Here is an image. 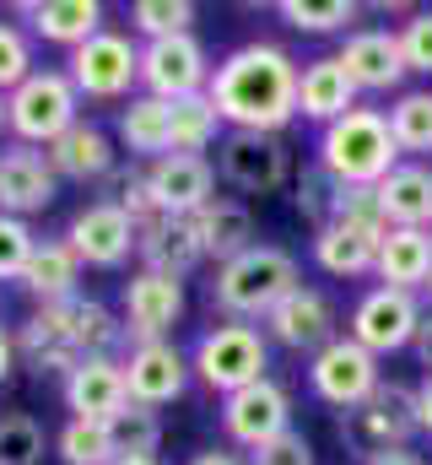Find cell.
I'll use <instances>...</instances> for the list:
<instances>
[{"label":"cell","instance_id":"cell-1","mask_svg":"<svg viewBox=\"0 0 432 465\" xmlns=\"http://www.w3.org/2000/svg\"><path fill=\"white\" fill-rule=\"evenodd\" d=\"M298 76H303V65L281 44L254 38V44H238L216 60L206 98L216 104L227 130L281 135L298 119Z\"/></svg>","mask_w":432,"mask_h":465},{"label":"cell","instance_id":"cell-2","mask_svg":"<svg viewBox=\"0 0 432 465\" xmlns=\"http://www.w3.org/2000/svg\"><path fill=\"white\" fill-rule=\"evenodd\" d=\"M292 287H303L298 260H292L281 243H254V249H243L238 260L216 265L211 303L227 314V320L249 325V320H265V314L292 292Z\"/></svg>","mask_w":432,"mask_h":465},{"label":"cell","instance_id":"cell-3","mask_svg":"<svg viewBox=\"0 0 432 465\" xmlns=\"http://www.w3.org/2000/svg\"><path fill=\"white\" fill-rule=\"evenodd\" d=\"M395 163H406V157H400V146L389 135L384 109H362L357 104L351 114H340L335 124L319 130V168L335 184H368V190H378Z\"/></svg>","mask_w":432,"mask_h":465},{"label":"cell","instance_id":"cell-4","mask_svg":"<svg viewBox=\"0 0 432 465\" xmlns=\"http://www.w3.org/2000/svg\"><path fill=\"white\" fill-rule=\"evenodd\" d=\"M190 373L216 395H238V390L270 379V341L260 325H238V320L211 325L190 351Z\"/></svg>","mask_w":432,"mask_h":465},{"label":"cell","instance_id":"cell-5","mask_svg":"<svg viewBox=\"0 0 432 465\" xmlns=\"http://www.w3.org/2000/svg\"><path fill=\"white\" fill-rule=\"evenodd\" d=\"M71 124H82V93L65 71H33L16 93H5V130L16 146H54Z\"/></svg>","mask_w":432,"mask_h":465},{"label":"cell","instance_id":"cell-6","mask_svg":"<svg viewBox=\"0 0 432 465\" xmlns=\"http://www.w3.org/2000/svg\"><path fill=\"white\" fill-rule=\"evenodd\" d=\"M65 76L93 104H124L141 87V44L130 33H119V27H103L98 38H87L82 49H71Z\"/></svg>","mask_w":432,"mask_h":465},{"label":"cell","instance_id":"cell-7","mask_svg":"<svg viewBox=\"0 0 432 465\" xmlns=\"http://www.w3.org/2000/svg\"><path fill=\"white\" fill-rule=\"evenodd\" d=\"M340 433H351V444L362 450V460L373 450H411V439L422 433V422H417V384L384 379L357 411L340 417Z\"/></svg>","mask_w":432,"mask_h":465},{"label":"cell","instance_id":"cell-8","mask_svg":"<svg viewBox=\"0 0 432 465\" xmlns=\"http://www.w3.org/2000/svg\"><path fill=\"white\" fill-rule=\"evenodd\" d=\"M216 173L243 195H276L292 179V146L265 130H227L216 141Z\"/></svg>","mask_w":432,"mask_h":465},{"label":"cell","instance_id":"cell-9","mask_svg":"<svg viewBox=\"0 0 432 465\" xmlns=\"http://www.w3.org/2000/svg\"><path fill=\"white\" fill-rule=\"evenodd\" d=\"M211 54L195 33L184 38H157V44H141V93L146 98H162V104H184V98H201L211 87Z\"/></svg>","mask_w":432,"mask_h":465},{"label":"cell","instance_id":"cell-10","mask_svg":"<svg viewBox=\"0 0 432 465\" xmlns=\"http://www.w3.org/2000/svg\"><path fill=\"white\" fill-rule=\"evenodd\" d=\"M422 298L417 292H400V287H373L357 298L351 309V325L346 336L357 347H368L373 357H389V351H406L417 341V325H422Z\"/></svg>","mask_w":432,"mask_h":465},{"label":"cell","instance_id":"cell-11","mask_svg":"<svg viewBox=\"0 0 432 465\" xmlns=\"http://www.w3.org/2000/svg\"><path fill=\"white\" fill-rule=\"evenodd\" d=\"M378 384H384L378 357H373L368 347H357L351 336H335V341H329L324 351H314V362H309V390L319 395L324 406H335L340 417L357 411Z\"/></svg>","mask_w":432,"mask_h":465},{"label":"cell","instance_id":"cell-12","mask_svg":"<svg viewBox=\"0 0 432 465\" xmlns=\"http://www.w3.org/2000/svg\"><path fill=\"white\" fill-rule=\"evenodd\" d=\"M221 433L238 450H260L281 433H292V395L276 379H260L238 395H221Z\"/></svg>","mask_w":432,"mask_h":465},{"label":"cell","instance_id":"cell-13","mask_svg":"<svg viewBox=\"0 0 432 465\" xmlns=\"http://www.w3.org/2000/svg\"><path fill=\"white\" fill-rule=\"evenodd\" d=\"M335 60L346 65V76H351L357 93H395L400 98V82L411 76L395 27H357V33H346V44L335 49Z\"/></svg>","mask_w":432,"mask_h":465},{"label":"cell","instance_id":"cell-14","mask_svg":"<svg viewBox=\"0 0 432 465\" xmlns=\"http://www.w3.org/2000/svg\"><path fill=\"white\" fill-rule=\"evenodd\" d=\"M179 314H184V282L157 276V271H135L124 282V341L130 347L168 341Z\"/></svg>","mask_w":432,"mask_h":465},{"label":"cell","instance_id":"cell-15","mask_svg":"<svg viewBox=\"0 0 432 465\" xmlns=\"http://www.w3.org/2000/svg\"><path fill=\"white\" fill-rule=\"evenodd\" d=\"M146 190H152V206L162 217H195L201 206L216 201V168L211 157H157L146 163Z\"/></svg>","mask_w":432,"mask_h":465},{"label":"cell","instance_id":"cell-16","mask_svg":"<svg viewBox=\"0 0 432 465\" xmlns=\"http://www.w3.org/2000/svg\"><path fill=\"white\" fill-rule=\"evenodd\" d=\"M124 390L135 406H173L184 390H190V357L173 347V341H146V347H130L124 357Z\"/></svg>","mask_w":432,"mask_h":465},{"label":"cell","instance_id":"cell-17","mask_svg":"<svg viewBox=\"0 0 432 465\" xmlns=\"http://www.w3.org/2000/svg\"><path fill=\"white\" fill-rule=\"evenodd\" d=\"M265 341L287 351H324L335 341V309L319 287H292L270 314H265Z\"/></svg>","mask_w":432,"mask_h":465},{"label":"cell","instance_id":"cell-18","mask_svg":"<svg viewBox=\"0 0 432 465\" xmlns=\"http://www.w3.org/2000/svg\"><path fill=\"white\" fill-rule=\"evenodd\" d=\"M65 243L76 249L82 265H98V271H113L135 254V223L113 206V201H93L71 217L65 228Z\"/></svg>","mask_w":432,"mask_h":465},{"label":"cell","instance_id":"cell-19","mask_svg":"<svg viewBox=\"0 0 432 465\" xmlns=\"http://www.w3.org/2000/svg\"><path fill=\"white\" fill-rule=\"evenodd\" d=\"M60 395H65L71 422H108V417H119L124 401H130V390H124V362H119V357H82V362L71 368V379L60 384Z\"/></svg>","mask_w":432,"mask_h":465},{"label":"cell","instance_id":"cell-20","mask_svg":"<svg viewBox=\"0 0 432 465\" xmlns=\"http://www.w3.org/2000/svg\"><path fill=\"white\" fill-rule=\"evenodd\" d=\"M60 195V173L49 168V157L38 146H5L0 152V212L5 217H33L44 206H54Z\"/></svg>","mask_w":432,"mask_h":465},{"label":"cell","instance_id":"cell-21","mask_svg":"<svg viewBox=\"0 0 432 465\" xmlns=\"http://www.w3.org/2000/svg\"><path fill=\"white\" fill-rule=\"evenodd\" d=\"M135 260H141V271H157V276L184 282L206 254H201V238H195V223L190 217L152 212L146 223H135Z\"/></svg>","mask_w":432,"mask_h":465},{"label":"cell","instance_id":"cell-22","mask_svg":"<svg viewBox=\"0 0 432 465\" xmlns=\"http://www.w3.org/2000/svg\"><path fill=\"white\" fill-rule=\"evenodd\" d=\"M49 309V320L65 331V341L76 347V357H113L119 347H130L124 341V320H113L98 298H65V303H44Z\"/></svg>","mask_w":432,"mask_h":465},{"label":"cell","instance_id":"cell-23","mask_svg":"<svg viewBox=\"0 0 432 465\" xmlns=\"http://www.w3.org/2000/svg\"><path fill=\"white\" fill-rule=\"evenodd\" d=\"M27 16V27L44 38V44H60V49H82L87 38H98L103 22V5L98 0H27L16 5Z\"/></svg>","mask_w":432,"mask_h":465},{"label":"cell","instance_id":"cell-24","mask_svg":"<svg viewBox=\"0 0 432 465\" xmlns=\"http://www.w3.org/2000/svg\"><path fill=\"white\" fill-rule=\"evenodd\" d=\"M44 157H49V168H54L60 179L93 184V179H108V173H113V135H108L103 124L82 119V124H71L54 146H44Z\"/></svg>","mask_w":432,"mask_h":465},{"label":"cell","instance_id":"cell-25","mask_svg":"<svg viewBox=\"0 0 432 465\" xmlns=\"http://www.w3.org/2000/svg\"><path fill=\"white\" fill-rule=\"evenodd\" d=\"M357 109V87H351V76H346V65L335 60V54H319V60H309L303 65V76H298V114L314 119V124H335L340 114H351Z\"/></svg>","mask_w":432,"mask_h":465},{"label":"cell","instance_id":"cell-26","mask_svg":"<svg viewBox=\"0 0 432 465\" xmlns=\"http://www.w3.org/2000/svg\"><path fill=\"white\" fill-rule=\"evenodd\" d=\"M190 223H195V238H201V254L216 260V265H227V260H238L243 249L260 243L254 212H249L243 201H227V195H216L211 206H201Z\"/></svg>","mask_w":432,"mask_h":465},{"label":"cell","instance_id":"cell-27","mask_svg":"<svg viewBox=\"0 0 432 465\" xmlns=\"http://www.w3.org/2000/svg\"><path fill=\"white\" fill-rule=\"evenodd\" d=\"M373 276H378V287H400V292L427 287V276H432V228H389L384 243H378Z\"/></svg>","mask_w":432,"mask_h":465},{"label":"cell","instance_id":"cell-28","mask_svg":"<svg viewBox=\"0 0 432 465\" xmlns=\"http://www.w3.org/2000/svg\"><path fill=\"white\" fill-rule=\"evenodd\" d=\"M378 206L389 228H432V163H395L378 184Z\"/></svg>","mask_w":432,"mask_h":465},{"label":"cell","instance_id":"cell-29","mask_svg":"<svg viewBox=\"0 0 432 465\" xmlns=\"http://www.w3.org/2000/svg\"><path fill=\"white\" fill-rule=\"evenodd\" d=\"M113 130H119V141L135 163H157V157H168V141H173V104L135 93L113 114Z\"/></svg>","mask_w":432,"mask_h":465},{"label":"cell","instance_id":"cell-30","mask_svg":"<svg viewBox=\"0 0 432 465\" xmlns=\"http://www.w3.org/2000/svg\"><path fill=\"white\" fill-rule=\"evenodd\" d=\"M76 282H82V260H76V249H71L65 238H44V243L33 249L27 271H22V287L38 298V309L76 298Z\"/></svg>","mask_w":432,"mask_h":465},{"label":"cell","instance_id":"cell-31","mask_svg":"<svg viewBox=\"0 0 432 465\" xmlns=\"http://www.w3.org/2000/svg\"><path fill=\"white\" fill-rule=\"evenodd\" d=\"M378 243H384V238H373V232L329 223V228L314 232V265H319L324 276H373Z\"/></svg>","mask_w":432,"mask_h":465},{"label":"cell","instance_id":"cell-32","mask_svg":"<svg viewBox=\"0 0 432 465\" xmlns=\"http://www.w3.org/2000/svg\"><path fill=\"white\" fill-rule=\"evenodd\" d=\"M16 357H27V368L44 379V373H60V379H71V368L82 362L76 347L65 341V331L49 320V309H38L22 331H16Z\"/></svg>","mask_w":432,"mask_h":465},{"label":"cell","instance_id":"cell-33","mask_svg":"<svg viewBox=\"0 0 432 465\" xmlns=\"http://www.w3.org/2000/svg\"><path fill=\"white\" fill-rule=\"evenodd\" d=\"M221 135H227V124H221V114H216V104L206 93L173 104V141H168V152H179V157H206Z\"/></svg>","mask_w":432,"mask_h":465},{"label":"cell","instance_id":"cell-34","mask_svg":"<svg viewBox=\"0 0 432 465\" xmlns=\"http://www.w3.org/2000/svg\"><path fill=\"white\" fill-rule=\"evenodd\" d=\"M108 439H113L119 460H157V450H162V417L152 406L124 401V411L108 417Z\"/></svg>","mask_w":432,"mask_h":465},{"label":"cell","instance_id":"cell-35","mask_svg":"<svg viewBox=\"0 0 432 465\" xmlns=\"http://www.w3.org/2000/svg\"><path fill=\"white\" fill-rule=\"evenodd\" d=\"M384 119H389V135H395L400 157H406V152H432V87L400 93Z\"/></svg>","mask_w":432,"mask_h":465},{"label":"cell","instance_id":"cell-36","mask_svg":"<svg viewBox=\"0 0 432 465\" xmlns=\"http://www.w3.org/2000/svg\"><path fill=\"white\" fill-rule=\"evenodd\" d=\"M130 33H141V44L184 38V33H195V5L190 0H135L130 5Z\"/></svg>","mask_w":432,"mask_h":465},{"label":"cell","instance_id":"cell-37","mask_svg":"<svg viewBox=\"0 0 432 465\" xmlns=\"http://www.w3.org/2000/svg\"><path fill=\"white\" fill-rule=\"evenodd\" d=\"M276 16L292 33H340L346 22H357V5L351 0H281Z\"/></svg>","mask_w":432,"mask_h":465},{"label":"cell","instance_id":"cell-38","mask_svg":"<svg viewBox=\"0 0 432 465\" xmlns=\"http://www.w3.org/2000/svg\"><path fill=\"white\" fill-rule=\"evenodd\" d=\"M60 460L65 465H113V439H108V422H65L60 439H54Z\"/></svg>","mask_w":432,"mask_h":465},{"label":"cell","instance_id":"cell-39","mask_svg":"<svg viewBox=\"0 0 432 465\" xmlns=\"http://www.w3.org/2000/svg\"><path fill=\"white\" fill-rule=\"evenodd\" d=\"M335 195H340V184L324 173L319 163H309L303 173H298V195H292V206H298V217L309 223V228L319 232L335 223Z\"/></svg>","mask_w":432,"mask_h":465},{"label":"cell","instance_id":"cell-40","mask_svg":"<svg viewBox=\"0 0 432 465\" xmlns=\"http://www.w3.org/2000/svg\"><path fill=\"white\" fill-rule=\"evenodd\" d=\"M44 460V428L27 411L0 417V465H38Z\"/></svg>","mask_w":432,"mask_h":465},{"label":"cell","instance_id":"cell-41","mask_svg":"<svg viewBox=\"0 0 432 465\" xmlns=\"http://www.w3.org/2000/svg\"><path fill=\"white\" fill-rule=\"evenodd\" d=\"M335 223L362 228V232H373V238L389 232L384 206H378V190H368V184H340V195H335Z\"/></svg>","mask_w":432,"mask_h":465},{"label":"cell","instance_id":"cell-42","mask_svg":"<svg viewBox=\"0 0 432 465\" xmlns=\"http://www.w3.org/2000/svg\"><path fill=\"white\" fill-rule=\"evenodd\" d=\"M33 71V38L16 22H0V93H16Z\"/></svg>","mask_w":432,"mask_h":465},{"label":"cell","instance_id":"cell-43","mask_svg":"<svg viewBox=\"0 0 432 465\" xmlns=\"http://www.w3.org/2000/svg\"><path fill=\"white\" fill-rule=\"evenodd\" d=\"M33 249H38L33 228H27L22 217H5V212H0V282H22Z\"/></svg>","mask_w":432,"mask_h":465},{"label":"cell","instance_id":"cell-44","mask_svg":"<svg viewBox=\"0 0 432 465\" xmlns=\"http://www.w3.org/2000/svg\"><path fill=\"white\" fill-rule=\"evenodd\" d=\"M103 201H113L130 223H146L157 206H152V190H146V163H130L119 179H113V195H103Z\"/></svg>","mask_w":432,"mask_h":465},{"label":"cell","instance_id":"cell-45","mask_svg":"<svg viewBox=\"0 0 432 465\" xmlns=\"http://www.w3.org/2000/svg\"><path fill=\"white\" fill-rule=\"evenodd\" d=\"M395 33H400V49H406V71L432 76V11H411Z\"/></svg>","mask_w":432,"mask_h":465},{"label":"cell","instance_id":"cell-46","mask_svg":"<svg viewBox=\"0 0 432 465\" xmlns=\"http://www.w3.org/2000/svg\"><path fill=\"white\" fill-rule=\"evenodd\" d=\"M243 460H249V465H314V444L292 428V433H281V439H270V444L249 450Z\"/></svg>","mask_w":432,"mask_h":465},{"label":"cell","instance_id":"cell-47","mask_svg":"<svg viewBox=\"0 0 432 465\" xmlns=\"http://www.w3.org/2000/svg\"><path fill=\"white\" fill-rule=\"evenodd\" d=\"M411 351H417V362L432 373V309L422 314V325H417V341H411Z\"/></svg>","mask_w":432,"mask_h":465},{"label":"cell","instance_id":"cell-48","mask_svg":"<svg viewBox=\"0 0 432 465\" xmlns=\"http://www.w3.org/2000/svg\"><path fill=\"white\" fill-rule=\"evenodd\" d=\"M362 465H427L417 450H373Z\"/></svg>","mask_w":432,"mask_h":465},{"label":"cell","instance_id":"cell-49","mask_svg":"<svg viewBox=\"0 0 432 465\" xmlns=\"http://www.w3.org/2000/svg\"><path fill=\"white\" fill-rule=\"evenodd\" d=\"M417 422H422V433H432V373H422V384H417Z\"/></svg>","mask_w":432,"mask_h":465},{"label":"cell","instance_id":"cell-50","mask_svg":"<svg viewBox=\"0 0 432 465\" xmlns=\"http://www.w3.org/2000/svg\"><path fill=\"white\" fill-rule=\"evenodd\" d=\"M11 368H16V336L0 325V384H5V373H11Z\"/></svg>","mask_w":432,"mask_h":465},{"label":"cell","instance_id":"cell-51","mask_svg":"<svg viewBox=\"0 0 432 465\" xmlns=\"http://www.w3.org/2000/svg\"><path fill=\"white\" fill-rule=\"evenodd\" d=\"M190 465H249V460H243V455H232V450H201Z\"/></svg>","mask_w":432,"mask_h":465},{"label":"cell","instance_id":"cell-52","mask_svg":"<svg viewBox=\"0 0 432 465\" xmlns=\"http://www.w3.org/2000/svg\"><path fill=\"white\" fill-rule=\"evenodd\" d=\"M113 465H162V460H113Z\"/></svg>","mask_w":432,"mask_h":465},{"label":"cell","instance_id":"cell-53","mask_svg":"<svg viewBox=\"0 0 432 465\" xmlns=\"http://www.w3.org/2000/svg\"><path fill=\"white\" fill-rule=\"evenodd\" d=\"M0 130H5V93H0Z\"/></svg>","mask_w":432,"mask_h":465},{"label":"cell","instance_id":"cell-54","mask_svg":"<svg viewBox=\"0 0 432 465\" xmlns=\"http://www.w3.org/2000/svg\"><path fill=\"white\" fill-rule=\"evenodd\" d=\"M422 292H427V303H432V276H427V287H422Z\"/></svg>","mask_w":432,"mask_h":465}]
</instances>
